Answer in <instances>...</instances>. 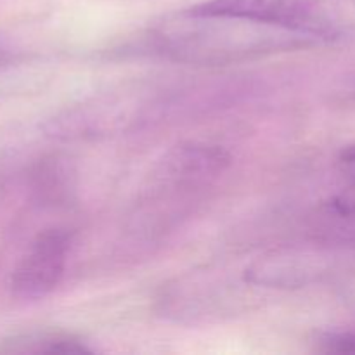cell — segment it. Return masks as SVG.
Wrapping results in <instances>:
<instances>
[{
	"mask_svg": "<svg viewBox=\"0 0 355 355\" xmlns=\"http://www.w3.org/2000/svg\"><path fill=\"white\" fill-rule=\"evenodd\" d=\"M146 49L182 64L224 66L318 45L312 38L243 17L184 9L151 26Z\"/></svg>",
	"mask_w": 355,
	"mask_h": 355,
	"instance_id": "6da1fadb",
	"label": "cell"
},
{
	"mask_svg": "<svg viewBox=\"0 0 355 355\" xmlns=\"http://www.w3.org/2000/svg\"><path fill=\"white\" fill-rule=\"evenodd\" d=\"M163 106L151 85L127 83L66 107L49 120L45 130L59 141H94L148 123Z\"/></svg>",
	"mask_w": 355,
	"mask_h": 355,
	"instance_id": "7a4b0ae2",
	"label": "cell"
},
{
	"mask_svg": "<svg viewBox=\"0 0 355 355\" xmlns=\"http://www.w3.org/2000/svg\"><path fill=\"white\" fill-rule=\"evenodd\" d=\"M231 165L227 149L211 142H182L163 155L144 189L146 203L153 208L186 203L210 187Z\"/></svg>",
	"mask_w": 355,
	"mask_h": 355,
	"instance_id": "3957f363",
	"label": "cell"
},
{
	"mask_svg": "<svg viewBox=\"0 0 355 355\" xmlns=\"http://www.w3.org/2000/svg\"><path fill=\"white\" fill-rule=\"evenodd\" d=\"M193 9L283 28L315 44L336 40L343 33L335 0H205Z\"/></svg>",
	"mask_w": 355,
	"mask_h": 355,
	"instance_id": "277c9868",
	"label": "cell"
},
{
	"mask_svg": "<svg viewBox=\"0 0 355 355\" xmlns=\"http://www.w3.org/2000/svg\"><path fill=\"white\" fill-rule=\"evenodd\" d=\"M73 246V232L51 227L35 236L10 274V293L23 302L49 297L62 281Z\"/></svg>",
	"mask_w": 355,
	"mask_h": 355,
	"instance_id": "5b68a950",
	"label": "cell"
},
{
	"mask_svg": "<svg viewBox=\"0 0 355 355\" xmlns=\"http://www.w3.org/2000/svg\"><path fill=\"white\" fill-rule=\"evenodd\" d=\"M324 246L312 243L304 248L274 250L253 260L245 269V281L260 288L295 290L309 286L321 272V252Z\"/></svg>",
	"mask_w": 355,
	"mask_h": 355,
	"instance_id": "8992f818",
	"label": "cell"
},
{
	"mask_svg": "<svg viewBox=\"0 0 355 355\" xmlns=\"http://www.w3.org/2000/svg\"><path fill=\"white\" fill-rule=\"evenodd\" d=\"M0 352L14 354H92L94 349L73 333L40 331L26 333L6 340Z\"/></svg>",
	"mask_w": 355,
	"mask_h": 355,
	"instance_id": "52a82bcc",
	"label": "cell"
},
{
	"mask_svg": "<svg viewBox=\"0 0 355 355\" xmlns=\"http://www.w3.org/2000/svg\"><path fill=\"white\" fill-rule=\"evenodd\" d=\"M318 345L326 354H355V326L324 333L319 336Z\"/></svg>",
	"mask_w": 355,
	"mask_h": 355,
	"instance_id": "ba28073f",
	"label": "cell"
},
{
	"mask_svg": "<svg viewBox=\"0 0 355 355\" xmlns=\"http://www.w3.org/2000/svg\"><path fill=\"white\" fill-rule=\"evenodd\" d=\"M17 59V51L14 49V45L10 44L9 38L0 31V69L7 68L12 62H16Z\"/></svg>",
	"mask_w": 355,
	"mask_h": 355,
	"instance_id": "9c48e42d",
	"label": "cell"
},
{
	"mask_svg": "<svg viewBox=\"0 0 355 355\" xmlns=\"http://www.w3.org/2000/svg\"><path fill=\"white\" fill-rule=\"evenodd\" d=\"M340 163H342L343 170L355 179V144L347 146L343 149L342 155H340Z\"/></svg>",
	"mask_w": 355,
	"mask_h": 355,
	"instance_id": "30bf717a",
	"label": "cell"
}]
</instances>
